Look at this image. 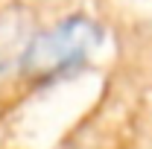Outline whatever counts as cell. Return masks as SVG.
<instances>
[{"label": "cell", "mask_w": 152, "mask_h": 149, "mask_svg": "<svg viewBox=\"0 0 152 149\" xmlns=\"http://www.w3.org/2000/svg\"><path fill=\"white\" fill-rule=\"evenodd\" d=\"M102 44V29L85 15H70V18L53 23L41 35H32L26 53L20 58L23 70L32 76H50L73 67L94 53Z\"/></svg>", "instance_id": "6da1fadb"}, {"label": "cell", "mask_w": 152, "mask_h": 149, "mask_svg": "<svg viewBox=\"0 0 152 149\" xmlns=\"http://www.w3.org/2000/svg\"><path fill=\"white\" fill-rule=\"evenodd\" d=\"M26 32H29V20L20 12L18 15L15 12L0 15V56L6 53L12 58H23L29 41H32V38H26Z\"/></svg>", "instance_id": "7a4b0ae2"}]
</instances>
